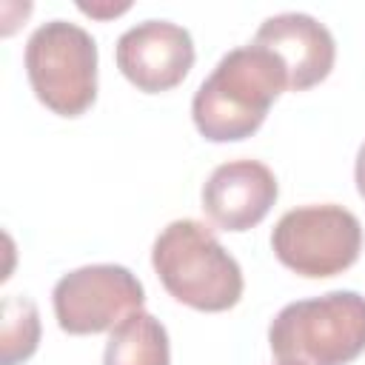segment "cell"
I'll use <instances>...</instances> for the list:
<instances>
[{"label":"cell","mask_w":365,"mask_h":365,"mask_svg":"<svg viewBox=\"0 0 365 365\" xmlns=\"http://www.w3.org/2000/svg\"><path fill=\"white\" fill-rule=\"evenodd\" d=\"M26 74L46 108L77 117L97 97V43L77 23L48 20L26 43Z\"/></svg>","instance_id":"277c9868"},{"label":"cell","mask_w":365,"mask_h":365,"mask_svg":"<svg viewBox=\"0 0 365 365\" xmlns=\"http://www.w3.org/2000/svg\"><path fill=\"white\" fill-rule=\"evenodd\" d=\"M277 259L299 277H334L351 268L362 251V225L342 205H299L279 217L271 234Z\"/></svg>","instance_id":"5b68a950"},{"label":"cell","mask_w":365,"mask_h":365,"mask_svg":"<svg viewBox=\"0 0 365 365\" xmlns=\"http://www.w3.org/2000/svg\"><path fill=\"white\" fill-rule=\"evenodd\" d=\"M277 365H345L365 351V297L328 291L288 302L268 328Z\"/></svg>","instance_id":"7a4b0ae2"},{"label":"cell","mask_w":365,"mask_h":365,"mask_svg":"<svg viewBox=\"0 0 365 365\" xmlns=\"http://www.w3.org/2000/svg\"><path fill=\"white\" fill-rule=\"evenodd\" d=\"M288 88L282 63L262 46L248 43L220 57L191 100L197 131L211 143L251 137L279 91Z\"/></svg>","instance_id":"6da1fadb"},{"label":"cell","mask_w":365,"mask_h":365,"mask_svg":"<svg viewBox=\"0 0 365 365\" xmlns=\"http://www.w3.org/2000/svg\"><path fill=\"white\" fill-rule=\"evenodd\" d=\"M191 66L194 40L188 29L171 20H143L117 40V68L140 91H168L185 80Z\"/></svg>","instance_id":"52a82bcc"},{"label":"cell","mask_w":365,"mask_h":365,"mask_svg":"<svg viewBox=\"0 0 365 365\" xmlns=\"http://www.w3.org/2000/svg\"><path fill=\"white\" fill-rule=\"evenodd\" d=\"M354 177H356V188H359V194L365 197V143H362L359 151H356V168H354Z\"/></svg>","instance_id":"7c38bea8"},{"label":"cell","mask_w":365,"mask_h":365,"mask_svg":"<svg viewBox=\"0 0 365 365\" xmlns=\"http://www.w3.org/2000/svg\"><path fill=\"white\" fill-rule=\"evenodd\" d=\"M51 299L57 325L66 334H100L140 311L145 291L128 268L97 262L63 274Z\"/></svg>","instance_id":"8992f818"},{"label":"cell","mask_w":365,"mask_h":365,"mask_svg":"<svg viewBox=\"0 0 365 365\" xmlns=\"http://www.w3.org/2000/svg\"><path fill=\"white\" fill-rule=\"evenodd\" d=\"M277 177L259 160L217 165L202 185V211L225 231L254 228L277 202Z\"/></svg>","instance_id":"9c48e42d"},{"label":"cell","mask_w":365,"mask_h":365,"mask_svg":"<svg viewBox=\"0 0 365 365\" xmlns=\"http://www.w3.org/2000/svg\"><path fill=\"white\" fill-rule=\"evenodd\" d=\"M254 43L268 48L282 63L291 91H305L325 80L336 57L334 34L328 26L305 11H282L262 20Z\"/></svg>","instance_id":"ba28073f"},{"label":"cell","mask_w":365,"mask_h":365,"mask_svg":"<svg viewBox=\"0 0 365 365\" xmlns=\"http://www.w3.org/2000/svg\"><path fill=\"white\" fill-rule=\"evenodd\" d=\"M40 342V314L29 297H6L3 299V322H0V365L26 362Z\"/></svg>","instance_id":"8fae6325"},{"label":"cell","mask_w":365,"mask_h":365,"mask_svg":"<svg viewBox=\"0 0 365 365\" xmlns=\"http://www.w3.org/2000/svg\"><path fill=\"white\" fill-rule=\"evenodd\" d=\"M151 262L165 291L197 311H225L242 297L240 262L197 220L168 222L154 240Z\"/></svg>","instance_id":"3957f363"},{"label":"cell","mask_w":365,"mask_h":365,"mask_svg":"<svg viewBox=\"0 0 365 365\" xmlns=\"http://www.w3.org/2000/svg\"><path fill=\"white\" fill-rule=\"evenodd\" d=\"M168 331L148 311H134L120 319L106 342L103 365H168Z\"/></svg>","instance_id":"30bf717a"}]
</instances>
